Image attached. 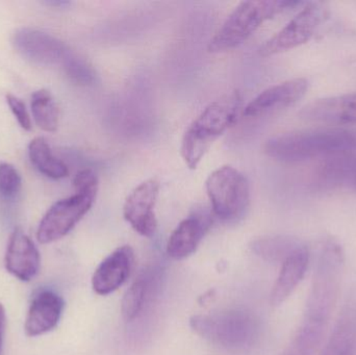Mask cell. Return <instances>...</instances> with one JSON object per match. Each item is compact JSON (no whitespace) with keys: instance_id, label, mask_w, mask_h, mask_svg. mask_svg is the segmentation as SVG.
<instances>
[{"instance_id":"ac0fdd59","label":"cell","mask_w":356,"mask_h":355,"mask_svg":"<svg viewBox=\"0 0 356 355\" xmlns=\"http://www.w3.org/2000/svg\"><path fill=\"white\" fill-rule=\"evenodd\" d=\"M356 302L343 308L321 355H355Z\"/></svg>"},{"instance_id":"603a6c76","label":"cell","mask_w":356,"mask_h":355,"mask_svg":"<svg viewBox=\"0 0 356 355\" xmlns=\"http://www.w3.org/2000/svg\"><path fill=\"white\" fill-rule=\"evenodd\" d=\"M327 325L303 318L300 327L282 355H315L323 341Z\"/></svg>"},{"instance_id":"5b68a950","label":"cell","mask_w":356,"mask_h":355,"mask_svg":"<svg viewBox=\"0 0 356 355\" xmlns=\"http://www.w3.org/2000/svg\"><path fill=\"white\" fill-rule=\"evenodd\" d=\"M193 331L213 345L227 350H245L254 344L259 324L244 311L227 310L191 318Z\"/></svg>"},{"instance_id":"2e32d148","label":"cell","mask_w":356,"mask_h":355,"mask_svg":"<svg viewBox=\"0 0 356 355\" xmlns=\"http://www.w3.org/2000/svg\"><path fill=\"white\" fill-rule=\"evenodd\" d=\"M307 120L332 124H356V93L316 100L303 108Z\"/></svg>"},{"instance_id":"8fae6325","label":"cell","mask_w":356,"mask_h":355,"mask_svg":"<svg viewBox=\"0 0 356 355\" xmlns=\"http://www.w3.org/2000/svg\"><path fill=\"white\" fill-rule=\"evenodd\" d=\"M309 89L305 79H293L282 81L264 90L253 98L244 108L242 114L249 118L269 116L294 106Z\"/></svg>"},{"instance_id":"7402d4cb","label":"cell","mask_w":356,"mask_h":355,"mask_svg":"<svg viewBox=\"0 0 356 355\" xmlns=\"http://www.w3.org/2000/svg\"><path fill=\"white\" fill-rule=\"evenodd\" d=\"M356 152L330 158L319 171L318 183L334 187L347 181L356 183Z\"/></svg>"},{"instance_id":"9a60e30c","label":"cell","mask_w":356,"mask_h":355,"mask_svg":"<svg viewBox=\"0 0 356 355\" xmlns=\"http://www.w3.org/2000/svg\"><path fill=\"white\" fill-rule=\"evenodd\" d=\"M63 298L54 292H40L31 302L25 319L24 331L29 337L45 335L56 329L64 311Z\"/></svg>"},{"instance_id":"9c48e42d","label":"cell","mask_w":356,"mask_h":355,"mask_svg":"<svg viewBox=\"0 0 356 355\" xmlns=\"http://www.w3.org/2000/svg\"><path fill=\"white\" fill-rule=\"evenodd\" d=\"M160 194V183L147 179L131 192L123 206V216L131 229L146 238L154 237L158 229L156 206Z\"/></svg>"},{"instance_id":"30bf717a","label":"cell","mask_w":356,"mask_h":355,"mask_svg":"<svg viewBox=\"0 0 356 355\" xmlns=\"http://www.w3.org/2000/svg\"><path fill=\"white\" fill-rule=\"evenodd\" d=\"M322 18L321 8L316 3L303 8L286 26L282 27L261 48V56H272L289 51L307 43Z\"/></svg>"},{"instance_id":"83f0119b","label":"cell","mask_w":356,"mask_h":355,"mask_svg":"<svg viewBox=\"0 0 356 355\" xmlns=\"http://www.w3.org/2000/svg\"><path fill=\"white\" fill-rule=\"evenodd\" d=\"M6 310L0 304V352H1L2 343H3L4 329H6Z\"/></svg>"},{"instance_id":"277c9868","label":"cell","mask_w":356,"mask_h":355,"mask_svg":"<svg viewBox=\"0 0 356 355\" xmlns=\"http://www.w3.org/2000/svg\"><path fill=\"white\" fill-rule=\"evenodd\" d=\"M300 2L286 0L243 1L232 10L209 43V52L220 53L242 45L265 21Z\"/></svg>"},{"instance_id":"d6986e66","label":"cell","mask_w":356,"mask_h":355,"mask_svg":"<svg viewBox=\"0 0 356 355\" xmlns=\"http://www.w3.org/2000/svg\"><path fill=\"white\" fill-rule=\"evenodd\" d=\"M158 271L156 269L144 271L127 290L121 304V312L125 321L131 322L143 312L154 294L159 279Z\"/></svg>"},{"instance_id":"3957f363","label":"cell","mask_w":356,"mask_h":355,"mask_svg":"<svg viewBox=\"0 0 356 355\" xmlns=\"http://www.w3.org/2000/svg\"><path fill=\"white\" fill-rule=\"evenodd\" d=\"M345 256L338 242L328 240L319 252L303 318L328 325L342 286Z\"/></svg>"},{"instance_id":"e0dca14e","label":"cell","mask_w":356,"mask_h":355,"mask_svg":"<svg viewBox=\"0 0 356 355\" xmlns=\"http://www.w3.org/2000/svg\"><path fill=\"white\" fill-rule=\"evenodd\" d=\"M309 252L307 246L297 250L294 254L282 264L280 275L271 293V304L280 306L292 295L297 286L301 283L307 267H309Z\"/></svg>"},{"instance_id":"f1b7e54d","label":"cell","mask_w":356,"mask_h":355,"mask_svg":"<svg viewBox=\"0 0 356 355\" xmlns=\"http://www.w3.org/2000/svg\"><path fill=\"white\" fill-rule=\"evenodd\" d=\"M355 185H356V183H355Z\"/></svg>"},{"instance_id":"7c38bea8","label":"cell","mask_w":356,"mask_h":355,"mask_svg":"<svg viewBox=\"0 0 356 355\" xmlns=\"http://www.w3.org/2000/svg\"><path fill=\"white\" fill-rule=\"evenodd\" d=\"M4 266L6 271L21 281H31L41 266L39 250L21 229H15L8 240Z\"/></svg>"},{"instance_id":"8992f818","label":"cell","mask_w":356,"mask_h":355,"mask_svg":"<svg viewBox=\"0 0 356 355\" xmlns=\"http://www.w3.org/2000/svg\"><path fill=\"white\" fill-rule=\"evenodd\" d=\"M205 189L213 214L225 222L242 218L250 204L248 179L232 166L220 167L211 172Z\"/></svg>"},{"instance_id":"5bb4252c","label":"cell","mask_w":356,"mask_h":355,"mask_svg":"<svg viewBox=\"0 0 356 355\" xmlns=\"http://www.w3.org/2000/svg\"><path fill=\"white\" fill-rule=\"evenodd\" d=\"M207 213L196 212L184 219L171 233L167 243V254L175 260H184L194 254L205 233L211 226Z\"/></svg>"},{"instance_id":"d4e9b609","label":"cell","mask_w":356,"mask_h":355,"mask_svg":"<svg viewBox=\"0 0 356 355\" xmlns=\"http://www.w3.org/2000/svg\"><path fill=\"white\" fill-rule=\"evenodd\" d=\"M22 188L20 173L8 163L0 164V198L4 200L16 199Z\"/></svg>"},{"instance_id":"484cf974","label":"cell","mask_w":356,"mask_h":355,"mask_svg":"<svg viewBox=\"0 0 356 355\" xmlns=\"http://www.w3.org/2000/svg\"><path fill=\"white\" fill-rule=\"evenodd\" d=\"M63 71L71 81L79 85H92L95 81L96 74L92 67L75 53Z\"/></svg>"},{"instance_id":"7a4b0ae2","label":"cell","mask_w":356,"mask_h":355,"mask_svg":"<svg viewBox=\"0 0 356 355\" xmlns=\"http://www.w3.org/2000/svg\"><path fill=\"white\" fill-rule=\"evenodd\" d=\"M241 113L243 97L238 91L225 94L201 112L186 129L180 146L188 168H197L213 144L238 122Z\"/></svg>"},{"instance_id":"ba28073f","label":"cell","mask_w":356,"mask_h":355,"mask_svg":"<svg viewBox=\"0 0 356 355\" xmlns=\"http://www.w3.org/2000/svg\"><path fill=\"white\" fill-rule=\"evenodd\" d=\"M13 45L23 58L38 66L64 69L74 56L58 38L31 27L17 29L13 35Z\"/></svg>"},{"instance_id":"4fadbf2b","label":"cell","mask_w":356,"mask_h":355,"mask_svg":"<svg viewBox=\"0 0 356 355\" xmlns=\"http://www.w3.org/2000/svg\"><path fill=\"white\" fill-rule=\"evenodd\" d=\"M134 250L129 246L117 248L106 256L94 272L92 287L100 296H106L124 285L134 265Z\"/></svg>"},{"instance_id":"cb8c5ba5","label":"cell","mask_w":356,"mask_h":355,"mask_svg":"<svg viewBox=\"0 0 356 355\" xmlns=\"http://www.w3.org/2000/svg\"><path fill=\"white\" fill-rule=\"evenodd\" d=\"M31 108L33 121L39 129L47 133L58 131L60 114L49 91L45 89L35 91L31 95Z\"/></svg>"},{"instance_id":"4316f807","label":"cell","mask_w":356,"mask_h":355,"mask_svg":"<svg viewBox=\"0 0 356 355\" xmlns=\"http://www.w3.org/2000/svg\"><path fill=\"white\" fill-rule=\"evenodd\" d=\"M6 102H8V108H10V112L14 115L19 125L24 131H31V127H33V123H31V118L29 116V110H27L24 102L20 98L17 97V96L13 95V94H8L6 95Z\"/></svg>"},{"instance_id":"6da1fadb","label":"cell","mask_w":356,"mask_h":355,"mask_svg":"<svg viewBox=\"0 0 356 355\" xmlns=\"http://www.w3.org/2000/svg\"><path fill=\"white\" fill-rule=\"evenodd\" d=\"M264 151L269 158L286 164L334 158L356 152V131L319 129L293 131L270 138Z\"/></svg>"},{"instance_id":"52a82bcc","label":"cell","mask_w":356,"mask_h":355,"mask_svg":"<svg viewBox=\"0 0 356 355\" xmlns=\"http://www.w3.org/2000/svg\"><path fill=\"white\" fill-rule=\"evenodd\" d=\"M98 189L76 190L73 195L52 204L37 231L41 244H50L66 237L93 206Z\"/></svg>"},{"instance_id":"44dd1931","label":"cell","mask_w":356,"mask_h":355,"mask_svg":"<svg viewBox=\"0 0 356 355\" xmlns=\"http://www.w3.org/2000/svg\"><path fill=\"white\" fill-rule=\"evenodd\" d=\"M305 246L300 240L290 236H272L261 238L252 243V251L265 261L282 263L288 260L297 250Z\"/></svg>"},{"instance_id":"ffe728a7","label":"cell","mask_w":356,"mask_h":355,"mask_svg":"<svg viewBox=\"0 0 356 355\" xmlns=\"http://www.w3.org/2000/svg\"><path fill=\"white\" fill-rule=\"evenodd\" d=\"M29 158L31 165L48 179L58 181L69 175V169L52 154L51 148L43 137H37L29 144Z\"/></svg>"}]
</instances>
